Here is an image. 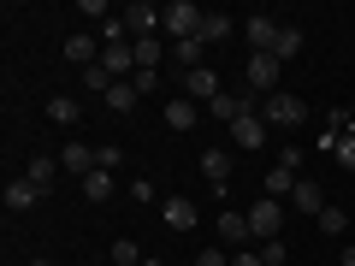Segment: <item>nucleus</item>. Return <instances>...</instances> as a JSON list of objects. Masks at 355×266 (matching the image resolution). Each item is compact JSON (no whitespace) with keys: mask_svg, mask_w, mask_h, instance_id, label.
<instances>
[{"mask_svg":"<svg viewBox=\"0 0 355 266\" xmlns=\"http://www.w3.org/2000/svg\"><path fill=\"white\" fill-rule=\"evenodd\" d=\"M202 6H190V0H166V6H160V30H166V36H172V42H190V36H202Z\"/></svg>","mask_w":355,"mask_h":266,"instance_id":"1","label":"nucleus"},{"mask_svg":"<svg viewBox=\"0 0 355 266\" xmlns=\"http://www.w3.org/2000/svg\"><path fill=\"white\" fill-rule=\"evenodd\" d=\"M261 118H266V130H296L308 118V107H302V95L279 89V95H266V101H261Z\"/></svg>","mask_w":355,"mask_h":266,"instance_id":"2","label":"nucleus"},{"mask_svg":"<svg viewBox=\"0 0 355 266\" xmlns=\"http://www.w3.org/2000/svg\"><path fill=\"white\" fill-rule=\"evenodd\" d=\"M279 71H284V65L272 60V53H249V65H243V83H249V95H254V101L279 95Z\"/></svg>","mask_w":355,"mask_h":266,"instance_id":"3","label":"nucleus"},{"mask_svg":"<svg viewBox=\"0 0 355 266\" xmlns=\"http://www.w3.org/2000/svg\"><path fill=\"white\" fill-rule=\"evenodd\" d=\"M284 231V202H272V195H261V202L249 207V237L254 242H272Z\"/></svg>","mask_w":355,"mask_h":266,"instance_id":"4","label":"nucleus"},{"mask_svg":"<svg viewBox=\"0 0 355 266\" xmlns=\"http://www.w3.org/2000/svg\"><path fill=\"white\" fill-rule=\"evenodd\" d=\"M119 18H125L130 42H137V36H160V6H148V0H130V6H125Z\"/></svg>","mask_w":355,"mask_h":266,"instance_id":"5","label":"nucleus"},{"mask_svg":"<svg viewBox=\"0 0 355 266\" xmlns=\"http://www.w3.org/2000/svg\"><path fill=\"white\" fill-rule=\"evenodd\" d=\"M160 118H166V130H196V125H202L207 113H202V107L190 101V95H172V101L160 107Z\"/></svg>","mask_w":355,"mask_h":266,"instance_id":"6","label":"nucleus"},{"mask_svg":"<svg viewBox=\"0 0 355 266\" xmlns=\"http://www.w3.org/2000/svg\"><path fill=\"white\" fill-rule=\"evenodd\" d=\"M266 136H272V130H266V118H261V113H243L237 125H231V142H237V148H249V154H254V148H266Z\"/></svg>","mask_w":355,"mask_h":266,"instance_id":"7","label":"nucleus"},{"mask_svg":"<svg viewBox=\"0 0 355 266\" xmlns=\"http://www.w3.org/2000/svg\"><path fill=\"white\" fill-rule=\"evenodd\" d=\"M279 18L272 12H249V53H272V42H279Z\"/></svg>","mask_w":355,"mask_h":266,"instance_id":"8","label":"nucleus"},{"mask_svg":"<svg viewBox=\"0 0 355 266\" xmlns=\"http://www.w3.org/2000/svg\"><path fill=\"white\" fill-rule=\"evenodd\" d=\"M202 177L214 184V195H225V184H231V148H202Z\"/></svg>","mask_w":355,"mask_h":266,"instance_id":"9","label":"nucleus"},{"mask_svg":"<svg viewBox=\"0 0 355 266\" xmlns=\"http://www.w3.org/2000/svg\"><path fill=\"white\" fill-rule=\"evenodd\" d=\"M60 172H65V166H60V154H30V160H24V177L36 184L42 195L53 190V177H60Z\"/></svg>","mask_w":355,"mask_h":266,"instance_id":"10","label":"nucleus"},{"mask_svg":"<svg viewBox=\"0 0 355 266\" xmlns=\"http://www.w3.org/2000/svg\"><path fill=\"white\" fill-rule=\"evenodd\" d=\"M291 207H296V213H326V190H320V184H314V177H296V190H291Z\"/></svg>","mask_w":355,"mask_h":266,"instance_id":"11","label":"nucleus"},{"mask_svg":"<svg viewBox=\"0 0 355 266\" xmlns=\"http://www.w3.org/2000/svg\"><path fill=\"white\" fill-rule=\"evenodd\" d=\"M184 95H190L196 107H207V101L219 95V77L207 71V65H196V71H184Z\"/></svg>","mask_w":355,"mask_h":266,"instance_id":"12","label":"nucleus"},{"mask_svg":"<svg viewBox=\"0 0 355 266\" xmlns=\"http://www.w3.org/2000/svg\"><path fill=\"white\" fill-rule=\"evenodd\" d=\"M65 65H77V71H89V65H95V60H101V42H95V36H65Z\"/></svg>","mask_w":355,"mask_h":266,"instance_id":"13","label":"nucleus"},{"mask_svg":"<svg viewBox=\"0 0 355 266\" xmlns=\"http://www.w3.org/2000/svg\"><path fill=\"white\" fill-rule=\"evenodd\" d=\"M160 213H166V225H172V231H196V219H202L190 195H166V202H160Z\"/></svg>","mask_w":355,"mask_h":266,"instance_id":"14","label":"nucleus"},{"mask_svg":"<svg viewBox=\"0 0 355 266\" xmlns=\"http://www.w3.org/2000/svg\"><path fill=\"white\" fill-rule=\"evenodd\" d=\"M60 166H65V172H77V177H89L101 160H95V148H89V142H65V148H60Z\"/></svg>","mask_w":355,"mask_h":266,"instance_id":"15","label":"nucleus"},{"mask_svg":"<svg viewBox=\"0 0 355 266\" xmlns=\"http://www.w3.org/2000/svg\"><path fill=\"white\" fill-rule=\"evenodd\" d=\"M219 242H225V249L254 242V237H249V213H237V207H231V213H219Z\"/></svg>","mask_w":355,"mask_h":266,"instance_id":"16","label":"nucleus"},{"mask_svg":"<svg viewBox=\"0 0 355 266\" xmlns=\"http://www.w3.org/2000/svg\"><path fill=\"white\" fill-rule=\"evenodd\" d=\"M130 53H137V71H160L166 42H160V36H137V42H130Z\"/></svg>","mask_w":355,"mask_h":266,"instance_id":"17","label":"nucleus"},{"mask_svg":"<svg viewBox=\"0 0 355 266\" xmlns=\"http://www.w3.org/2000/svg\"><path fill=\"white\" fill-rule=\"evenodd\" d=\"M36 202H42V190L30 177H6V207H12V213H24V207H36Z\"/></svg>","mask_w":355,"mask_h":266,"instance_id":"18","label":"nucleus"},{"mask_svg":"<svg viewBox=\"0 0 355 266\" xmlns=\"http://www.w3.org/2000/svg\"><path fill=\"white\" fill-rule=\"evenodd\" d=\"M296 190V166H266V195H272V202H284V195Z\"/></svg>","mask_w":355,"mask_h":266,"instance_id":"19","label":"nucleus"},{"mask_svg":"<svg viewBox=\"0 0 355 266\" xmlns=\"http://www.w3.org/2000/svg\"><path fill=\"white\" fill-rule=\"evenodd\" d=\"M83 195H89V202H113V172H107V166H95V172L83 177Z\"/></svg>","mask_w":355,"mask_h":266,"instance_id":"20","label":"nucleus"},{"mask_svg":"<svg viewBox=\"0 0 355 266\" xmlns=\"http://www.w3.org/2000/svg\"><path fill=\"white\" fill-rule=\"evenodd\" d=\"M296 53H302V30L284 24V30H279V42H272V60L284 65V60H296Z\"/></svg>","mask_w":355,"mask_h":266,"instance_id":"21","label":"nucleus"},{"mask_svg":"<svg viewBox=\"0 0 355 266\" xmlns=\"http://www.w3.org/2000/svg\"><path fill=\"white\" fill-rule=\"evenodd\" d=\"M107 260H113V266H142L148 254H142V249H137L130 237H113V249H107Z\"/></svg>","mask_w":355,"mask_h":266,"instance_id":"22","label":"nucleus"},{"mask_svg":"<svg viewBox=\"0 0 355 266\" xmlns=\"http://www.w3.org/2000/svg\"><path fill=\"white\" fill-rule=\"evenodd\" d=\"M231 30H237V18H231V12H207L202 18V42H225Z\"/></svg>","mask_w":355,"mask_h":266,"instance_id":"23","label":"nucleus"},{"mask_svg":"<svg viewBox=\"0 0 355 266\" xmlns=\"http://www.w3.org/2000/svg\"><path fill=\"white\" fill-rule=\"evenodd\" d=\"M202 48H207L202 36H190V42H172V60L184 65V71H196V65H202Z\"/></svg>","mask_w":355,"mask_h":266,"instance_id":"24","label":"nucleus"},{"mask_svg":"<svg viewBox=\"0 0 355 266\" xmlns=\"http://www.w3.org/2000/svg\"><path fill=\"white\" fill-rule=\"evenodd\" d=\"M137 101H142V95H137V83H113V89H107V107H113V113H130Z\"/></svg>","mask_w":355,"mask_h":266,"instance_id":"25","label":"nucleus"},{"mask_svg":"<svg viewBox=\"0 0 355 266\" xmlns=\"http://www.w3.org/2000/svg\"><path fill=\"white\" fill-rule=\"evenodd\" d=\"M314 225L326 231V237H343V231H349V207H326V213H320Z\"/></svg>","mask_w":355,"mask_h":266,"instance_id":"26","label":"nucleus"},{"mask_svg":"<svg viewBox=\"0 0 355 266\" xmlns=\"http://www.w3.org/2000/svg\"><path fill=\"white\" fill-rule=\"evenodd\" d=\"M48 118H53V125H77L83 113H77V101H71V95H53V101H48Z\"/></svg>","mask_w":355,"mask_h":266,"instance_id":"27","label":"nucleus"},{"mask_svg":"<svg viewBox=\"0 0 355 266\" xmlns=\"http://www.w3.org/2000/svg\"><path fill=\"white\" fill-rule=\"evenodd\" d=\"M83 89H95V95H107V89H113V77H107V65H89V71H83Z\"/></svg>","mask_w":355,"mask_h":266,"instance_id":"28","label":"nucleus"},{"mask_svg":"<svg viewBox=\"0 0 355 266\" xmlns=\"http://www.w3.org/2000/svg\"><path fill=\"white\" fill-rule=\"evenodd\" d=\"M261 260H266V266H284V260H291V249H284V237L261 242Z\"/></svg>","mask_w":355,"mask_h":266,"instance_id":"29","label":"nucleus"},{"mask_svg":"<svg viewBox=\"0 0 355 266\" xmlns=\"http://www.w3.org/2000/svg\"><path fill=\"white\" fill-rule=\"evenodd\" d=\"M331 154H338L343 172H355V130H349V136H338V148H331Z\"/></svg>","mask_w":355,"mask_h":266,"instance_id":"30","label":"nucleus"},{"mask_svg":"<svg viewBox=\"0 0 355 266\" xmlns=\"http://www.w3.org/2000/svg\"><path fill=\"white\" fill-rule=\"evenodd\" d=\"M95 160H101V166H107V172H113V166H119V160H125V148H119V142H101V148H95Z\"/></svg>","mask_w":355,"mask_h":266,"instance_id":"31","label":"nucleus"},{"mask_svg":"<svg viewBox=\"0 0 355 266\" xmlns=\"http://www.w3.org/2000/svg\"><path fill=\"white\" fill-rule=\"evenodd\" d=\"M77 12H83V18H95V24H107V18H113V12L101 6V0H77Z\"/></svg>","mask_w":355,"mask_h":266,"instance_id":"32","label":"nucleus"},{"mask_svg":"<svg viewBox=\"0 0 355 266\" xmlns=\"http://www.w3.org/2000/svg\"><path fill=\"white\" fill-rule=\"evenodd\" d=\"M130 83H137V95H154V89H160V71H137Z\"/></svg>","mask_w":355,"mask_h":266,"instance_id":"33","label":"nucleus"},{"mask_svg":"<svg viewBox=\"0 0 355 266\" xmlns=\"http://www.w3.org/2000/svg\"><path fill=\"white\" fill-rule=\"evenodd\" d=\"M196 266H231V254L225 249H202V254H196Z\"/></svg>","mask_w":355,"mask_h":266,"instance_id":"34","label":"nucleus"},{"mask_svg":"<svg viewBox=\"0 0 355 266\" xmlns=\"http://www.w3.org/2000/svg\"><path fill=\"white\" fill-rule=\"evenodd\" d=\"M231 266H266V260H261L254 249H243V254H231Z\"/></svg>","mask_w":355,"mask_h":266,"instance_id":"35","label":"nucleus"},{"mask_svg":"<svg viewBox=\"0 0 355 266\" xmlns=\"http://www.w3.org/2000/svg\"><path fill=\"white\" fill-rule=\"evenodd\" d=\"M338 266H355V249H349V242H343V254H338Z\"/></svg>","mask_w":355,"mask_h":266,"instance_id":"36","label":"nucleus"},{"mask_svg":"<svg viewBox=\"0 0 355 266\" xmlns=\"http://www.w3.org/2000/svg\"><path fill=\"white\" fill-rule=\"evenodd\" d=\"M24 266H53V260H48V254H30V260H24Z\"/></svg>","mask_w":355,"mask_h":266,"instance_id":"37","label":"nucleus"},{"mask_svg":"<svg viewBox=\"0 0 355 266\" xmlns=\"http://www.w3.org/2000/svg\"><path fill=\"white\" fill-rule=\"evenodd\" d=\"M142 266H166V260H160V254H148V260H142Z\"/></svg>","mask_w":355,"mask_h":266,"instance_id":"38","label":"nucleus"}]
</instances>
